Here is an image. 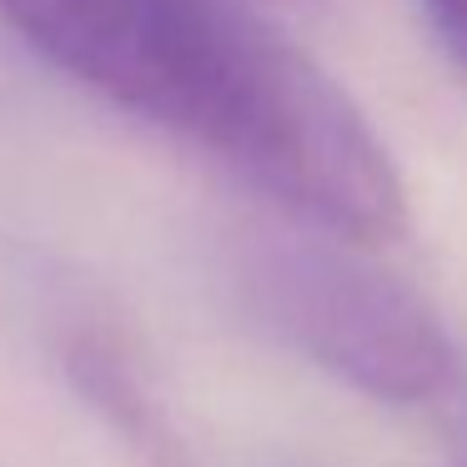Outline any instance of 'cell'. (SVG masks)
<instances>
[{"instance_id":"1","label":"cell","mask_w":467,"mask_h":467,"mask_svg":"<svg viewBox=\"0 0 467 467\" xmlns=\"http://www.w3.org/2000/svg\"><path fill=\"white\" fill-rule=\"evenodd\" d=\"M0 21L86 91L222 156L256 21L226 0H0Z\"/></svg>"},{"instance_id":"2","label":"cell","mask_w":467,"mask_h":467,"mask_svg":"<svg viewBox=\"0 0 467 467\" xmlns=\"http://www.w3.org/2000/svg\"><path fill=\"white\" fill-rule=\"evenodd\" d=\"M236 282L276 342L372 402L422 407L457 382V347L432 302L352 242L256 236Z\"/></svg>"},{"instance_id":"3","label":"cell","mask_w":467,"mask_h":467,"mask_svg":"<svg viewBox=\"0 0 467 467\" xmlns=\"http://www.w3.org/2000/svg\"><path fill=\"white\" fill-rule=\"evenodd\" d=\"M222 161L322 236L387 246L407 232L402 176L362 106L262 21Z\"/></svg>"},{"instance_id":"4","label":"cell","mask_w":467,"mask_h":467,"mask_svg":"<svg viewBox=\"0 0 467 467\" xmlns=\"http://www.w3.org/2000/svg\"><path fill=\"white\" fill-rule=\"evenodd\" d=\"M432 31L442 36V46L457 56V66L467 71V0H422Z\"/></svg>"},{"instance_id":"5","label":"cell","mask_w":467,"mask_h":467,"mask_svg":"<svg viewBox=\"0 0 467 467\" xmlns=\"http://www.w3.org/2000/svg\"><path fill=\"white\" fill-rule=\"evenodd\" d=\"M226 5H296V0H226Z\"/></svg>"}]
</instances>
